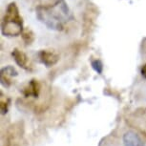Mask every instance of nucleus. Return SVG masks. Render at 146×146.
<instances>
[{
  "label": "nucleus",
  "instance_id": "obj_1",
  "mask_svg": "<svg viewBox=\"0 0 146 146\" xmlns=\"http://www.w3.org/2000/svg\"><path fill=\"white\" fill-rule=\"evenodd\" d=\"M35 15L47 28L57 32L63 31L66 24L74 18L65 0H58L56 3L49 6H36Z\"/></svg>",
  "mask_w": 146,
  "mask_h": 146
},
{
  "label": "nucleus",
  "instance_id": "obj_2",
  "mask_svg": "<svg viewBox=\"0 0 146 146\" xmlns=\"http://www.w3.org/2000/svg\"><path fill=\"white\" fill-rule=\"evenodd\" d=\"M23 31V19L19 13L16 4L15 2H12L8 5L6 13L2 19L1 34L4 36L13 37L22 35Z\"/></svg>",
  "mask_w": 146,
  "mask_h": 146
},
{
  "label": "nucleus",
  "instance_id": "obj_3",
  "mask_svg": "<svg viewBox=\"0 0 146 146\" xmlns=\"http://www.w3.org/2000/svg\"><path fill=\"white\" fill-rule=\"evenodd\" d=\"M23 137V125L21 122L15 123L8 129L5 137V146H20Z\"/></svg>",
  "mask_w": 146,
  "mask_h": 146
},
{
  "label": "nucleus",
  "instance_id": "obj_4",
  "mask_svg": "<svg viewBox=\"0 0 146 146\" xmlns=\"http://www.w3.org/2000/svg\"><path fill=\"white\" fill-rule=\"evenodd\" d=\"M37 56L39 61L46 67L56 65L59 60V54L54 50H41L38 52Z\"/></svg>",
  "mask_w": 146,
  "mask_h": 146
},
{
  "label": "nucleus",
  "instance_id": "obj_5",
  "mask_svg": "<svg viewBox=\"0 0 146 146\" xmlns=\"http://www.w3.org/2000/svg\"><path fill=\"white\" fill-rule=\"evenodd\" d=\"M123 144L124 146H145L139 135L134 131H127L123 135Z\"/></svg>",
  "mask_w": 146,
  "mask_h": 146
},
{
  "label": "nucleus",
  "instance_id": "obj_6",
  "mask_svg": "<svg viewBox=\"0 0 146 146\" xmlns=\"http://www.w3.org/2000/svg\"><path fill=\"white\" fill-rule=\"evenodd\" d=\"M18 76V72L13 66L8 65L1 69V84L4 87H9L11 85V78Z\"/></svg>",
  "mask_w": 146,
  "mask_h": 146
},
{
  "label": "nucleus",
  "instance_id": "obj_7",
  "mask_svg": "<svg viewBox=\"0 0 146 146\" xmlns=\"http://www.w3.org/2000/svg\"><path fill=\"white\" fill-rule=\"evenodd\" d=\"M40 91H41V85L39 82L35 80V79H32L31 81H29L27 86L25 88H23L22 94L26 98L33 96V98H36L40 95Z\"/></svg>",
  "mask_w": 146,
  "mask_h": 146
},
{
  "label": "nucleus",
  "instance_id": "obj_8",
  "mask_svg": "<svg viewBox=\"0 0 146 146\" xmlns=\"http://www.w3.org/2000/svg\"><path fill=\"white\" fill-rule=\"evenodd\" d=\"M12 56L13 59H15V63L19 67L25 69V70H30V61L25 53H23L18 49H13V51L12 52Z\"/></svg>",
  "mask_w": 146,
  "mask_h": 146
},
{
  "label": "nucleus",
  "instance_id": "obj_9",
  "mask_svg": "<svg viewBox=\"0 0 146 146\" xmlns=\"http://www.w3.org/2000/svg\"><path fill=\"white\" fill-rule=\"evenodd\" d=\"M96 13H98L96 8L95 6H93L92 4H89V6L87 7V9L85 11V13H84L83 25H84L85 30H88L92 27L93 23L95 22V19L96 18Z\"/></svg>",
  "mask_w": 146,
  "mask_h": 146
},
{
  "label": "nucleus",
  "instance_id": "obj_10",
  "mask_svg": "<svg viewBox=\"0 0 146 146\" xmlns=\"http://www.w3.org/2000/svg\"><path fill=\"white\" fill-rule=\"evenodd\" d=\"M22 38H23L24 42L26 43V45H30L34 42L35 40V34L33 33L31 29H24L23 33H22Z\"/></svg>",
  "mask_w": 146,
  "mask_h": 146
},
{
  "label": "nucleus",
  "instance_id": "obj_11",
  "mask_svg": "<svg viewBox=\"0 0 146 146\" xmlns=\"http://www.w3.org/2000/svg\"><path fill=\"white\" fill-rule=\"evenodd\" d=\"M92 67H93L94 70H95L96 72H98V74L102 73L103 65H102V62H101L100 60H98V59L93 60V61H92Z\"/></svg>",
  "mask_w": 146,
  "mask_h": 146
},
{
  "label": "nucleus",
  "instance_id": "obj_12",
  "mask_svg": "<svg viewBox=\"0 0 146 146\" xmlns=\"http://www.w3.org/2000/svg\"><path fill=\"white\" fill-rule=\"evenodd\" d=\"M34 2L37 4V6H49L56 3L58 0H33Z\"/></svg>",
  "mask_w": 146,
  "mask_h": 146
},
{
  "label": "nucleus",
  "instance_id": "obj_13",
  "mask_svg": "<svg viewBox=\"0 0 146 146\" xmlns=\"http://www.w3.org/2000/svg\"><path fill=\"white\" fill-rule=\"evenodd\" d=\"M8 106H9L8 102H6V101L4 102L3 100H1V113H2V115L7 114V112H8Z\"/></svg>",
  "mask_w": 146,
  "mask_h": 146
},
{
  "label": "nucleus",
  "instance_id": "obj_14",
  "mask_svg": "<svg viewBox=\"0 0 146 146\" xmlns=\"http://www.w3.org/2000/svg\"><path fill=\"white\" fill-rule=\"evenodd\" d=\"M140 74H141L142 78H146V64H144V65H142V67H141V69H140Z\"/></svg>",
  "mask_w": 146,
  "mask_h": 146
}]
</instances>
